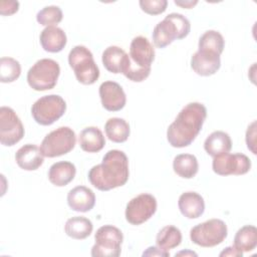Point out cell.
<instances>
[{
	"instance_id": "obj_4",
	"label": "cell",
	"mask_w": 257,
	"mask_h": 257,
	"mask_svg": "<svg viewBox=\"0 0 257 257\" xmlns=\"http://www.w3.org/2000/svg\"><path fill=\"white\" fill-rule=\"evenodd\" d=\"M68 63L73 69L77 81L82 84H93L99 77V69L93 59V55L83 45H76L70 50Z\"/></svg>"
},
{
	"instance_id": "obj_14",
	"label": "cell",
	"mask_w": 257,
	"mask_h": 257,
	"mask_svg": "<svg viewBox=\"0 0 257 257\" xmlns=\"http://www.w3.org/2000/svg\"><path fill=\"white\" fill-rule=\"evenodd\" d=\"M130 58L134 64L143 68H151L155 59V49L148 38L135 37L130 46Z\"/></svg>"
},
{
	"instance_id": "obj_17",
	"label": "cell",
	"mask_w": 257,
	"mask_h": 257,
	"mask_svg": "<svg viewBox=\"0 0 257 257\" xmlns=\"http://www.w3.org/2000/svg\"><path fill=\"white\" fill-rule=\"evenodd\" d=\"M43 155L36 145L26 144L15 154V161L19 168L25 171H35L44 162Z\"/></svg>"
},
{
	"instance_id": "obj_10",
	"label": "cell",
	"mask_w": 257,
	"mask_h": 257,
	"mask_svg": "<svg viewBox=\"0 0 257 257\" xmlns=\"http://www.w3.org/2000/svg\"><path fill=\"white\" fill-rule=\"evenodd\" d=\"M24 126L9 106L0 107V143L6 147H12L24 137Z\"/></svg>"
},
{
	"instance_id": "obj_6",
	"label": "cell",
	"mask_w": 257,
	"mask_h": 257,
	"mask_svg": "<svg viewBox=\"0 0 257 257\" xmlns=\"http://www.w3.org/2000/svg\"><path fill=\"white\" fill-rule=\"evenodd\" d=\"M76 136L69 126H60L47 134L41 142L40 151L44 157L55 158L73 150Z\"/></svg>"
},
{
	"instance_id": "obj_15",
	"label": "cell",
	"mask_w": 257,
	"mask_h": 257,
	"mask_svg": "<svg viewBox=\"0 0 257 257\" xmlns=\"http://www.w3.org/2000/svg\"><path fill=\"white\" fill-rule=\"evenodd\" d=\"M220 66V55L213 52L198 50L191 58L192 69L201 76H210L215 74L219 70Z\"/></svg>"
},
{
	"instance_id": "obj_38",
	"label": "cell",
	"mask_w": 257,
	"mask_h": 257,
	"mask_svg": "<svg viewBox=\"0 0 257 257\" xmlns=\"http://www.w3.org/2000/svg\"><path fill=\"white\" fill-rule=\"evenodd\" d=\"M181 255H185V256H197V254L193 251H181L179 253L176 254V256H181Z\"/></svg>"
},
{
	"instance_id": "obj_21",
	"label": "cell",
	"mask_w": 257,
	"mask_h": 257,
	"mask_svg": "<svg viewBox=\"0 0 257 257\" xmlns=\"http://www.w3.org/2000/svg\"><path fill=\"white\" fill-rule=\"evenodd\" d=\"M75 166L66 161L54 163L48 171L49 182L56 187H63L69 184L75 177Z\"/></svg>"
},
{
	"instance_id": "obj_12",
	"label": "cell",
	"mask_w": 257,
	"mask_h": 257,
	"mask_svg": "<svg viewBox=\"0 0 257 257\" xmlns=\"http://www.w3.org/2000/svg\"><path fill=\"white\" fill-rule=\"evenodd\" d=\"M213 171L220 176L244 175L251 169L250 159L241 153H224L214 157L212 162Z\"/></svg>"
},
{
	"instance_id": "obj_7",
	"label": "cell",
	"mask_w": 257,
	"mask_h": 257,
	"mask_svg": "<svg viewBox=\"0 0 257 257\" xmlns=\"http://www.w3.org/2000/svg\"><path fill=\"white\" fill-rule=\"evenodd\" d=\"M228 235L227 225L220 219H210L193 227L191 241L201 247H214L221 244Z\"/></svg>"
},
{
	"instance_id": "obj_35",
	"label": "cell",
	"mask_w": 257,
	"mask_h": 257,
	"mask_svg": "<svg viewBox=\"0 0 257 257\" xmlns=\"http://www.w3.org/2000/svg\"><path fill=\"white\" fill-rule=\"evenodd\" d=\"M143 256H150V257H154V256H162V257H168L170 256V253L167 251H164L162 249H160L159 247H155V246H151L149 247L144 253Z\"/></svg>"
},
{
	"instance_id": "obj_24",
	"label": "cell",
	"mask_w": 257,
	"mask_h": 257,
	"mask_svg": "<svg viewBox=\"0 0 257 257\" xmlns=\"http://www.w3.org/2000/svg\"><path fill=\"white\" fill-rule=\"evenodd\" d=\"M93 230L91 221L82 216H75L69 218L64 226V231L67 236L72 239L82 240L87 238Z\"/></svg>"
},
{
	"instance_id": "obj_20",
	"label": "cell",
	"mask_w": 257,
	"mask_h": 257,
	"mask_svg": "<svg viewBox=\"0 0 257 257\" xmlns=\"http://www.w3.org/2000/svg\"><path fill=\"white\" fill-rule=\"evenodd\" d=\"M39 40L45 51L55 53L61 51L65 47L67 37L61 28L57 26H48L41 31Z\"/></svg>"
},
{
	"instance_id": "obj_3",
	"label": "cell",
	"mask_w": 257,
	"mask_h": 257,
	"mask_svg": "<svg viewBox=\"0 0 257 257\" xmlns=\"http://www.w3.org/2000/svg\"><path fill=\"white\" fill-rule=\"evenodd\" d=\"M191 30L188 18L180 13H170L153 30V42L158 48H164L176 39L185 38Z\"/></svg>"
},
{
	"instance_id": "obj_27",
	"label": "cell",
	"mask_w": 257,
	"mask_h": 257,
	"mask_svg": "<svg viewBox=\"0 0 257 257\" xmlns=\"http://www.w3.org/2000/svg\"><path fill=\"white\" fill-rule=\"evenodd\" d=\"M233 246L240 252H250L257 246V229L252 225L240 228L234 237Z\"/></svg>"
},
{
	"instance_id": "obj_5",
	"label": "cell",
	"mask_w": 257,
	"mask_h": 257,
	"mask_svg": "<svg viewBox=\"0 0 257 257\" xmlns=\"http://www.w3.org/2000/svg\"><path fill=\"white\" fill-rule=\"evenodd\" d=\"M60 74L59 64L50 58L37 60L27 72V82L36 91L52 89Z\"/></svg>"
},
{
	"instance_id": "obj_23",
	"label": "cell",
	"mask_w": 257,
	"mask_h": 257,
	"mask_svg": "<svg viewBox=\"0 0 257 257\" xmlns=\"http://www.w3.org/2000/svg\"><path fill=\"white\" fill-rule=\"evenodd\" d=\"M232 148L230 136L223 131L213 132L208 136L204 143V149L213 158L224 153H229Z\"/></svg>"
},
{
	"instance_id": "obj_8",
	"label": "cell",
	"mask_w": 257,
	"mask_h": 257,
	"mask_svg": "<svg viewBox=\"0 0 257 257\" xmlns=\"http://www.w3.org/2000/svg\"><path fill=\"white\" fill-rule=\"evenodd\" d=\"M94 239L95 244L91 248V256L117 257L120 255L123 235L118 228L112 225L101 226L97 229Z\"/></svg>"
},
{
	"instance_id": "obj_1",
	"label": "cell",
	"mask_w": 257,
	"mask_h": 257,
	"mask_svg": "<svg viewBox=\"0 0 257 257\" xmlns=\"http://www.w3.org/2000/svg\"><path fill=\"white\" fill-rule=\"evenodd\" d=\"M206 117L207 108L203 103L186 104L167 130L169 144L174 148L190 146L202 130Z\"/></svg>"
},
{
	"instance_id": "obj_28",
	"label": "cell",
	"mask_w": 257,
	"mask_h": 257,
	"mask_svg": "<svg viewBox=\"0 0 257 257\" xmlns=\"http://www.w3.org/2000/svg\"><path fill=\"white\" fill-rule=\"evenodd\" d=\"M182 242V233L179 228L168 225L162 228L157 234L156 243L157 247L169 252V250L179 246Z\"/></svg>"
},
{
	"instance_id": "obj_16",
	"label": "cell",
	"mask_w": 257,
	"mask_h": 257,
	"mask_svg": "<svg viewBox=\"0 0 257 257\" xmlns=\"http://www.w3.org/2000/svg\"><path fill=\"white\" fill-rule=\"evenodd\" d=\"M67 204L69 208L76 212H88L95 204L93 191L85 186H77L67 194Z\"/></svg>"
},
{
	"instance_id": "obj_2",
	"label": "cell",
	"mask_w": 257,
	"mask_h": 257,
	"mask_svg": "<svg viewBox=\"0 0 257 257\" xmlns=\"http://www.w3.org/2000/svg\"><path fill=\"white\" fill-rule=\"evenodd\" d=\"M130 176L128 159L119 150H110L102 158L99 165L93 166L88 172L90 184L99 191H109L123 186Z\"/></svg>"
},
{
	"instance_id": "obj_34",
	"label": "cell",
	"mask_w": 257,
	"mask_h": 257,
	"mask_svg": "<svg viewBox=\"0 0 257 257\" xmlns=\"http://www.w3.org/2000/svg\"><path fill=\"white\" fill-rule=\"evenodd\" d=\"M255 124L256 122L253 121L249 126L248 130L246 132V144H247V148L249 150H251V152L253 154H256V151L254 149L255 146V136H256V131H255Z\"/></svg>"
},
{
	"instance_id": "obj_25",
	"label": "cell",
	"mask_w": 257,
	"mask_h": 257,
	"mask_svg": "<svg viewBox=\"0 0 257 257\" xmlns=\"http://www.w3.org/2000/svg\"><path fill=\"white\" fill-rule=\"evenodd\" d=\"M174 172L181 178L192 179L194 178L199 170L198 160L194 155L181 154L174 158L173 161Z\"/></svg>"
},
{
	"instance_id": "obj_22",
	"label": "cell",
	"mask_w": 257,
	"mask_h": 257,
	"mask_svg": "<svg viewBox=\"0 0 257 257\" xmlns=\"http://www.w3.org/2000/svg\"><path fill=\"white\" fill-rule=\"evenodd\" d=\"M79 146L86 153H97L105 145V139L101 131L96 126H87L83 128L78 137Z\"/></svg>"
},
{
	"instance_id": "obj_26",
	"label": "cell",
	"mask_w": 257,
	"mask_h": 257,
	"mask_svg": "<svg viewBox=\"0 0 257 257\" xmlns=\"http://www.w3.org/2000/svg\"><path fill=\"white\" fill-rule=\"evenodd\" d=\"M105 135L113 143L125 142L131 134L128 122L120 117H110L104 124Z\"/></svg>"
},
{
	"instance_id": "obj_13",
	"label": "cell",
	"mask_w": 257,
	"mask_h": 257,
	"mask_svg": "<svg viewBox=\"0 0 257 257\" xmlns=\"http://www.w3.org/2000/svg\"><path fill=\"white\" fill-rule=\"evenodd\" d=\"M99 97L102 106L108 111L122 109L126 102V96L122 87L115 81H104L99 85Z\"/></svg>"
},
{
	"instance_id": "obj_32",
	"label": "cell",
	"mask_w": 257,
	"mask_h": 257,
	"mask_svg": "<svg viewBox=\"0 0 257 257\" xmlns=\"http://www.w3.org/2000/svg\"><path fill=\"white\" fill-rule=\"evenodd\" d=\"M141 9L150 15L162 14L166 11L168 1L167 0H141L139 2Z\"/></svg>"
},
{
	"instance_id": "obj_30",
	"label": "cell",
	"mask_w": 257,
	"mask_h": 257,
	"mask_svg": "<svg viewBox=\"0 0 257 257\" xmlns=\"http://www.w3.org/2000/svg\"><path fill=\"white\" fill-rule=\"evenodd\" d=\"M21 74V65L12 57H1L0 59V81L3 83L15 81Z\"/></svg>"
},
{
	"instance_id": "obj_18",
	"label": "cell",
	"mask_w": 257,
	"mask_h": 257,
	"mask_svg": "<svg viewBox=\"0 0 257 257\" xmlns=\"http://www.w3.org/2000/svg\"><path fill=\"white\" fill-rule=\"evenodd\" d=\"M180 212L188 219H196L203 215L205 211V202L203 197L196 192L183 193L178 201Z\"/></svg>"
},
{
	"instance_id": "obj_37",
	"label": "cell",
	"mask_w": 257,
	"mask_h": 257,
	"mask_svg": "<svg viewBox=\"0 0 257 257\" xmlns=\"http://www.w3.org/2000/svg\"><path fill=\"white\" fill-rule=\"evenodd\" d=\"M197 3H198L197 0H195V1H191V0H189V1H177V0H176V1H175V4H176V5L181 6V7H183V8H186V9L193 8Z\"/></svg>"
},
{
	"instance_id": "obj_31",
	"label": "cell",
	"mask_w": 257,
	"mask_h": 257,
	"mask_svg": "<svg viewBox=\"0 0 257 257\" xmlns=\"http://www.w3.org/2000/svg\"><path fill=\"white\" fill-rule=\"evenodd\" d=\"M63 14L58 6L50 5L42 8L36 15V20L43 26H54L62 20Z\"/></svg>"
},
{
	"instance_id": "obj_33",
	"label": "cell",
	"mask_w": 257,
	"mask_h": 257,
	"mask_svg": "<svg viewBox=\"0 0 257 257\" xmlns=\"http://www.w3.org/2000/svg\"><path fill=\"white\" fill-rule=\"evenodd\" d=\"M19 9L18 1H1L0 2V13L1 15H12Z\"/></svg>"
},
{
	"instance_id": "obj_29",
	"label": "cell",
	"mask_w": 257,
	"mask_h": 257,
	"mask_svg": "<svg viewBox=\"0 0 257 257\" xmlns=\"http://www.w3.org/2000/svg\"><path fill=\"white\" fill-rule=\"evenodd\" d=\"M225 46V40L222 34L216 30H207L199 39L198 47L200 51L213 52L221 55Z\"/></svg>"
},
{
	"instance_id": "obj_36",
	"label": "cell",
	"mask_w": 257,
	"mask_h": 257,
	"mask_svg": "<svg viewBox=\"0 0 257 257\" xmlns=\"http://www.w3.org/2000/svg\"><path fill=\"white\" fill-rule=\"evenodd\" d=\"M243 253L240 252L239 250H237L234 246H229L227 248H225V250H223L220 253V256H233V257H242Z\"/></svg>"
},
{
	"instance_id": "obj_11",
	"label": "cell",
	"mask_w": 257,
	"mask_h": 257,
	"mask_svg": "<svg viewBox=\"0 0 257 257\" xmlns=\"http://www.w3.org/2000/svg\"><path fill=\"white\" fill-rule=\"evenodd\" d=\"M157 211V200L151 194H140L133 198L125 208V219L132 225H141L153 217Z\"/></svg>"
},
{
	"instance_id": "obj_9",
	"label": "cell",
	"mask_w": 257,
	"mask_h": 257,
	"mask_svg": "<svg viewBox=\"0 0 257 257\" xmlns=\"http://www.w3.org/2000/svg\"><path fill=\"white\" fill-rule=\"evenodd\" d=\"M66 110L65 100L57 94L44 95L38 98L31 107L34 120L41 125H50L59 119Z\"/></svg>"
},
{
	"instance_id": "obj_19",
	"label": "cell",
	"mask_w": 257,
	"mask_h": 257,
	"mask_svg": "<svg viewBox=\"0 0 257 257\" xmlns=\"http://www.w3.org/2000/svg\"><path fill=\"white\" fill-rule=\"evenodd\" d=\"M102 64L105 69L111 73H122L127 62L130 55L118 46H108L102 52Z\"/></svg>"
}]
</instances>
